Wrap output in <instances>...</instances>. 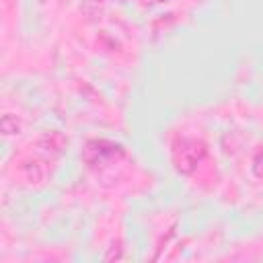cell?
Here are the masks:
<instances>
[{
	"label": "cell",
	"mask_w": 263,
	"mask_h": 263,
	"mask_svg": "<svg viewBox=\"0 0 263 263\" xmlns=\"http://www.w3.org/2000/svg\"><path fill=\"white\" fill-rule=\"evenodd\" d=\"M205 148L203 144H199L197 140L185 138L175 146V164L181 173H189L191 168L197 166V162L203 158Z\"/></svg>",
	"instance_id": "cell-1"
},
{
	"label": "cell",
	"mask_w": 263,
	"mask_h": 263,
	"mask_svg": "<svg viewBox=\"0 0 263 263\" xmlns=\"http://www.w3.org/2000/svg\"><path fill=\"white\" fill-rule=\"evenodd\" d=\"M253 166H255V173H257V177H261L263 179V150L255 156V162H253Z\"/></svg>",
	"instance_id": "cell-2"
}]
</instances>
